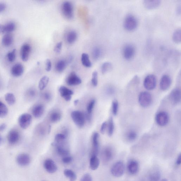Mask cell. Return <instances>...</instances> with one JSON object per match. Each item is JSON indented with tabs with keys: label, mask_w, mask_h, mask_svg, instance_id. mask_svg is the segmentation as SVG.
<instances>
[{
	"label": "cell",
	"mask_w": 181,
	"mask_h": 181,
	"mask_svg": "<svg viewBox=\"0 0 181 181\" xmlns=\"http://www.w3.org/2000/svg\"><path fill=\"white\" fill-rule=\"evenodd\" d=\"M114 130V125L113 119L110 117L108 124V134L111 137L113 134Z\"/></svg>",
	"instance_id": "8d00e7d4"
},
{
	"label": "cell",
	"mask_w": 181,
	"mask_h": 181,
	"mask_svg": "<svg viewBox=\"0 0 181 181\" xmlns=\"http://www.w3.org/2000/svg\"><path fill=\"white\" fill-rule=\"evenodd\" d=\"M66 138H67V136L66 134L63 133L57 134L55 137V143H58L63 142Z\"/></svg>",
	"instance_id": "60d3db41"
},
{
	"label": "cell",
	"mask_w": 181,
	"mask_h": 181,
	"mask_svg": "<svg viewBox=\"0 0 181 181\" xmlns=\"http://www.w3.org/2000/svg\"><path fill=\"white\" fill-rule=\"evenodd\" d=\"M161 181H168V180L166 179H163L161 180Z\"/></svg>",
	"instance_id": "be15d7a7"
},
{
	"label": "cell",
	"mask_w": 181,
	"mask_h": 181,
	"mask_svg": "<svg viewBox=\"0 0 181 181\" xmlns=\"http://www.w3.org/2000/svg\"><path fill=\"white\" fill-rule=\"evenodd\" d=\"M16 50L14 49L12 51L8 52L7 54V59L10 62H12L15 61V58H16Z\"/></svg>",
	"instance_id": "ab89813d"
},
{
	"label": "cell",
	"mask_w": 181,
	"mask_h": 181,
	"mask_svg": "<svg viewBox=\"0 0 181 181\" xmlns=\"http://www.w3.org/2000/svg\"><path fill=\"white\" fill-rule=\"evenodd\" d=\"M107 126V122L105 121V122L102 123V125H101L100 129V131L101 134H104L105 133Z\"/></svg>",
	"instance_id": "816d5d0a"
},
{
	"label": "cell",
	"mask_w": 181,
	"mask_h": 181,
	"mask_svg": "<svg viewBox=\"0 0 181 181\" xmlns=\"http://www.w3.org/2000/svg\"><path fill=\"white\" fill-rule=\"evenodd\" d=\"M172 39L174 43H180L181 41V30L180 28L176 29L172 35Z\"/></svg>",
	"instance_id": "f546056e"
},
{
	"label": "cell",
	"mask_w": 181,
	"mask_h": 181,
	"mask_svg": "<svg viewBox=\"0 0 181 181\" xmlns=\"http://www.w3.org/2000/svg\"><path fill=\"white\" fill-rule=\"evenodd\" d=\"M81 61L83 65L85 67L90 68L92 66V64L90 60L89 55L86 53H83L81 55Z\"/></svg>",
	"instance_id": "484cf974"
},
{
	"label": "cell",
	"mask_w": 181,
	"mask_h": 181,
	"mask_svg": "<svg viewBox=\"0 0 181 181\" xmlns=\"http://www.w3.org/2000/svg\"><path fill=\"white\" fill-rule=\"evenodd\" d=\"M138 26V21L136 17L132 14H129L125 17L123 26L125 29L129 31L135 30Z\"/></svg>",
	"instance_id": "6da1fadb"
},
{
	"label": "cell",
	"mask_w": 181,
	"mask_h": 181,
	"mask_svg": "<svg viewBox=\"0 0 181 181\" xmlns=\"http://www.w3.org/2000/svg\"><path fill=\"white\" fill-rule=\"evenodd\" d=\"M63 43L62 41L59 42L57 43L54 48V51L56 53H59L62 49Z\"/></svg>",
	"instance_id": "bcb514c9"
},
{
	"label": "cell",
	"mask_w": 181,
	"mask_h": 181,
	"mask_svg": "<svg viewBox=\"0 0 181 181\" xmlns=\"http://www.w3.org/2000/svg\"><path fill=\"white\" fill-rule=\"evenodd\" d=\"M100 161L97 156L92 155L90 160V166L92 170H96L100 165Z\"/></svg>",
	"instance_id": "cb8c5ba5"
},
{
	"label": "cell",
	"mask_w": 181,
	"mask_h": 181,
	"mask_svg": "<svg viewBox=\"0 0 181 181\" xmlns=\"http://www.w3.org/2000/svg\"><path fill=\"white\" fill-rule=\"evenodd\" d=\"M24 67L21 64L18 63L13 66L11 70V74L16 77L20 76L24 72Z\"/></svg>",
	"instance_id": "ac0fdd59"
},
{
	"label": "cell",
	"mask_w": 181,
	"mask_h": 181,
	"mask_svg": "<svg viewBox=\"0 0 181 181\" xmlns=\"http://www.w3.org/2000/svg\"><path fill=\"white\" fill-rule=\"evenodd\" d=\"M31 51V47L29 44L25 43L22 46L21 50V56L22 60L27 61L29 58Z\"/></svg>",
	"instance_id": "8fae6325"
},
{
	"label": "cell",
	"mask_w": 181,
	"mask_h": 181,
	"mask_svg": "<svg viewBox=\"0 0 181 181\" xmlns=\"http://www.w3.org/2000/svg\"><path fill=\"white\" fill-rule=\"evenodd\" d=\"M77 38V34L75 31H71L68 33L67 36V42L71 44L76 41Z\"/></svg>",
	"instance_id": "f1b7e54d"
},
{
	"label": "cell",
	"mask_w": 181,
	"mask_h": 181,
	"mask_svg": "<svg viewBox=\"0 0 181 181\" xmlns=\"http://www.w3.org/2000/svg\"><path fill=\"white\" fill-rule=\"evenodd\" d=\"M181 92L178 88L174 89L169 94V99L171 103L174 105L178 104L180 102Z\"/></svg>",
	"instance_id": "30bf717a"
},
{
	"label": "cell",
	"mask_w": 181,
	"mask_h": 181,
	"mask_svg": "<svg viewBox=\"0 0 181 181\" xmlns=\"http://www.w3.org/2000/svg\"><path fill=\"white\" fill-rule=\"evenodd\" d=\"M161 178V174L158 171H154L149 176L150 181H159Z\"/></svg>",
	"instance_id": "f35d334b"
},
{
	"label": "cell",
	"mask_w": 181,
	"mask_h": 181,
	"mask_svg": "<svg viewBox=\"0 0 181 181\" xmlns=\"http://www.w3.org/2000/svg\"><path fill=\"white\" fill-rule=\"evenodd\" d=\"M61 11L64 17L69 20L74 17V7L73 4L69 1L64 2L61 5Z\"/></svg>",
	"instance_id": "3957f363"
},
{
	"label": "cell",
	"mask_w": 181,
	"mask_h": 181,
	"mask_svg": "<svg viewBox=\"0 0 181 181\" xmlns=\"http://www.w3.org/2000/svg\"><path fill=\"white\" fill-rule=\"evenodd\" d=\"M32 119V116L29 114L26 113L21 114L18 119L20 126L22 129H27L31 123Z\"/></svg>",
	"instance_id": "52a82bcc"
},
{
	"label": "cell",
	"mask_w": 181,
	"mask_h": 181,
	"mask_svg": "<svg viewBox=\"0 0 181 181\" xmlns=\"http://www.w3.org/2000/svg\"><path fill=\"white\" fill-rule=\"evenodd\" d=\"M4 25L5 33L7 34H10V32H13L16 28L15 24L12 22H9Z\"/></svg>",
	"instance_id": "e575fe53"
},
{
	"label": "cell",
	"mask_w": 181,
	"mask_h": 181,
	"mask_svg": "<svg viewBox=\"0 0 181 181\" xmlns=\"http://www.w3.org/2000/svg\"><path fill=\"white\" fill-rule=\"evenodd\" d=\"M51 130V127L50 126H49V129H48V133H50Z\"/></svg>",
	"instance_id": "6125c7cd"
},
{
	"label": "cell",
	"mask_w": 181,
	"mask_h": 181,
	"mask_svg": "<svg viewBox=\"0 0 181 181\" xmlns=\"http://www.w3.org/2000/svg\"><path fill=\"white\" fill-rule=\"evenodd\" d=\"M20 134L16 130H12L9 132L8 135V140L10 144H14L18 142L20 140Z\"/></svg>",
	"instance_id": "5bb4252c"
},
{
	"label": "cell",
	"mask_w": 181,
	"mask_h": 181,
	"mask_svg": "<svg viewBox=\"0 0 181 181\" xmlns=\"http://www.w3.org/2000/svg\"><path fill=\"white\" fill-rule=\"evenodd\" d=\"M2 141H3V138H2V136L0 135V145L2 144Z\"/></svg>",
	"instance_id": "94428289"
},
{
	"label": "cell",
	"mask_w": 181,
	"mask_h": 181,
	"mask_svg": "<svg viewBox=\"0 0 181 181\" xmlns=\"http://www.w3.org/2000/svg\"><path fill=\"white\" fill-rule=\"evenodd\" d=\"M8 113V108L5 104L0 101V118H5Z\"/></svg>",
	"instance_id": "d6a6232c"
},
{
	"label": "cell",
	"mask_w": 181,
	"mask_h": 181,
	"mask_svg": "<svg viewBox=\"0 0 181 181\" xmlns=\"http://www.w3.org/2000/svg\"><path fill=\"white\" fill-rule=\"evenodd\" d=\"M73 158L72 157L70 156H67L63 157L62 158V162L66 164H68L71 162L72 161Z\"/></svg>",
	"instance_id": "f907efd6"
},
{
	"label": "cell",
	"mask_w": 181,
	"mask_h": 181,
	"mask_svg": "<svg viewBox=\"0 0 181 181\" xmlns=\"http://www.w3.org/2000/svg\"><path fill=\"white\" fill-rule=\"evenodd\" d=\"M44 110V106L39 104L35 105L33 108L32 114L35 118H39L43 115Z\"/></svg>",
	"instance_id": "44dd1931"
},
{
	"label": "cell",
	"mask_w": 181,
	"mask_h": 181,
	"mask_svg": "<svg viewBox=\"0 0 181 181\" xmlns=\"http://www.w3.org/2000/svg\"><path fill=\"white\" fill-rule=\"evenodd\" d=\"M5 33L4 25L0 24V34H3Z\"/></svg>",
	"instance_id": "6f0895ef"
},
{
	"label": "cell",
	"mask_w": 181,
	"mask_h": 181,
	"mask_svg": "<svg viewBox=\"0 0 181 181\" xmlns=\"http://www.w3.org/2000/svg\"><path fill=\"white\" fill-rule=\"evenodd\" d=\"M112 68V65L111 63L109 62H106L104 63L101 67V71L103 74L111 70Z\"/></svg>",
	"instance_id": "836d02e7"
},
{
	"label": "cell",
	"mask_w": 181,
	"mask_h": 181,
	"mask_svg": "<svg viewBox=\"0 0 181 181\" xmlns=\"http://www.w3.org/2000/svg\"><path fill=\"white\" fill-rule=\"evenodd\" d=\"M13 37L10 34H7L4 35L2 37V44L5 47H8L12 44L13 42Z\"/></svg>",
	"instance_id": "603a6c76"
},
{
	"label": "cell",
	"mask_w": 181,
	"mask_h": 181,
	"mask_svg": "<svg viewBox=\"0 0 181 181\" xmlns=\"http://www.w3.org/2000/svg\"><path fill=\"white\" fill-rule=\"evenodd\" d=\"M161 1L160 0H145L143 2V5L147 9H155L160 5Z\"/></svg>",
	"instance_id": "d6986e66"
},
{
	"label": "cell",
	"mask_w": 181,
	"mask_h": 181,
	"mask_svg": "<svg viewBox=\"0 0 181 181\" xmlns=\"http://www.w3.org/2000/svg\"><path fill=\"white\" fill-rule=\"evenodd\" d=\"M157 83L156 77L153 74H149L145 77L143 85L145 89L152 90L155 88Z\"/></svg>",
	"instance_id": "ba28073f"
},
{
	"label": "cell",
	"mask_w": 181,
	"mask_h": 181,
	"mask_svg": "<svg viewBox=\"0 0 181 181\" xmlns=\"http://www.w3.org/2000/svg\"><path fill=\"white\" fill-rule=\"evenodd\" d=\"M169 116L167 112H161L158 113L156 117V120L157 124L160 126H165L169 121Z\"/></svg>",
	"instance_id": "9c48e42d"
},
{
	"label": "cell",
	"mask_w": 181,
	"mask_h": 181,
	"mask_svg": "<svg viewBox=\"0 0 181 181\" xmlns=\"http://www.w3.org/2000/svg\"><path fill=\"white\" fill-rule=\"evenodd\" d=\"M17 161L20 165L25 166L29 164L30 162V158L27 154H21L17 156Z\"/></svg>",
	"instance_id": "ffe728a7"
},
{
	"label": "cell",
	"mask_w": 181,
	"mask_h": 181,
	"mask_svg": "<svg viewBox=\"0 0 181 181\" xmlns=\"http://www.w3.org/2000/svg\"><path fill=\"white\" fill-rule=\"evenodd\" d=\"M59 90L61 96L66 101H69L71 100L72 96L73 94L72 90L64 86H61Z\"/></svg>",
	"instance_id": "e0dca14e"
},
{
	"label": "cell",
	"mask_w": 181,
	"mask_h": 181,
	"mask_svg": "<svg viewBox=\"0 0 181 181\" xmlns=\"http://www.w3.org/2000/svg\"><path fill=\"white\" fill-rule=\"evenodd\" d=\"M176 13L178 15H180L181 13V5L179 4L178 5V7L176 8Z\"/></svg>",
	"instance_id": "680465c9"
},
{
	"label": "cell",
	"mask_w": 181,
	"mask_h": 181,
	"mask_svg": "<svg viewBox=\"0 0 181 181\" xmlns=\"http://www.w3.org/2000/svg\"><path fill=\"white\" fill-rule=\"evenodd\" d=\"M71 116L75 124L79 128L83 127L85 124V116L83 112L75 110L72 112Z\"/></svg>",
	"instance_id": "7a4b0ae2"
},
{
	"label": "cell",
	"mask_w": 181,
	"mask_h": 181,
	"mask_svg": "<svg viewBox=\"0 0 181 181\" xmlns=\"http://www.w3.org/2000/svg\"><path fill=\"white\" fill-rule=\"evenodd\" d=\"M99 134L97 132H95L92 136V144L93 146L92 155L97 156L99 150Z\"/></svg>",
	"instance_id": "7402d4cb"
},
{
	"label": "cell",
	"mask_w": 181,
	"mask_h": 181,
	"mask_svg": "<svg viewBox=\"0 0 181 181\" xmlns=\"http://www.w3.org/2000/svg\"><path fill=\"white\" fill-rule=\"evenodd\" d=\"M140 168V165L137 161L132 160L128 163L127 169L128 172L131 175H135L138 173Z\"/></svg>",
	"instance_id": "2e32d148"
},
{
	"label": "cell",
	"mask_w": 181,
	"mask_h": 181,
	"mask_svg": "<svg viewBox=\"0 0 181 181\" xmlns=\"http://www.w3.org/2000/svg\"><path fill=\"white\" fill-rule=\"evenodd\" d=\"M79 101V100H75L74 101V104L75 105H76L77 104H78V103Z\"/></svg>",
	"instance_id": "91938a15"
},
{
	"label": "cell",
	"mask_w": 181,
	"mask_h": 181,
	"mask_svg": "<svg viewBox=\"0 0 181 181\" xmlns=\"http://www.w3.org/2000/svg\"><path fill=\"white\" fill-rule=\"evenodd\" d=\"M4 98L9 105H12L16 102V98L14 94L12 93H7L4 96Z\"/></svg>",
	"instance_id": "83f0119b"
},
{
	"label": "cell",
	"mask_w": 181,
	"mask_h": 181,
	"mask_svg": "<svg viewBox=\"0 0 181 181\" xmlns=\"http://www.w3.org/2000/svg\"><path fill=\"white\" fill-rule=\"evenodd\" d=\"M137 137V134L135 131H132L128 133L127 135L128 140L131 142L135 140Z\"/></svg>",
	"instance_id": "f6af8a7d"
},
{
	"label": "cell",
	"mask_w": 181,
	"mask_h": 181,
	"mask_svg": "<svg viewBox=\"0 0 181 181\" xmlns=\"http://www.w3.org/2000/svg\"><path fill=\"white\" fill-rule=\"evenodd\" d=\"M96 101L94 100H92L90 101L89 104H88L87 108V113L88 114L91 115L93 109L95 104Z\"/></svg>",
	"instance_id": "7bdbcfd3"
},
{
	"label": "cell",
	"mask_w": 181,
	"mask_h": 181,
	"mask_svg": "<svg viewBox=\"0 0 181 181\" xmlns=\"http://www.w3.org/2000/svg\"><path fill=\"white\" fill-rule=\"evenodd\" d=\"M64 174L66 177L69 179L70 181H75L76 179L77 176L76 174L71 170L65 169L64 172Z\"/></svg>",
	"instance_id": "4dcf8cb0"
},
{
	"label": "cell",
	"mask_w": 181,
	"mask_h": 181,
	"mask_svg": "<svg viewBox=\"0 0 181 181\" xmlns=\"http://www.w3.org/2000/svg\"><path fill=\"white\" fill-rule=\"evenodd\" d=\"M6 125L5 123H2L0 125V132H3L6 129Z\"/></svg>",
	"instance_id": "9f6ffc18"
},
{
	"label": "cell",
	"mask_w": 181,
	"mask_h": 181,
	"mask_svg": "<svg viewBox=\"0 0 181 181\" xmlns=\"http://www.w3.org/2000/svg\"><path fill=\"white\" fill-rule=\"evenodd\" d=\"M36 90L33 89H29L27 92V95L30 98H33L36 96Z\"/></svg>",
	"instance_id": "c3c4849f"
},
{
	"label": "cell",
	"mask_w": 181,
	"mask_h": 181,
	"mask_svg": "<svg viewBox=\"0 0 181 181\" xmlns=\"http://www.w3.org/2000/svg\"><path fill=\"white\" fill-rule=\"evenodd\" d=\"M45 70L46 71L50 72L51 70L52 63L51 61L49 59H47L45 61Z\"/></svg>",
	"instance_id": "7dc6e473"
},
{
	"label": "cell",
	"mask_w": 181,
	"mask_h": 181,
	"mask_svg": "<svg viewBox=\"0 0 181 181\" xmlns=\"http://www.w3.org/2000/svg\"><path fill=\"white\" fill-rule=\"evenodd\" d=\"M138 101L140 105L143 107H149L152 102L151 94L147 91L141 92L138 97Z\"/></svg>",
	"instance_id": "5b68a950"
},
{
	"label": "cell",
	"mask_w": 181,
	"mask_h": 181,
	"mask_svg": "<svg viewBox=\"0 0 181 181\" xmlns=\"http://www.w3.org/2000/svg\"><path fill=\"white\" fill-rule=\"evenodd\" d=\"M135 48L132 44H127L123 48V58L126 60H129L133 58L135 54Z\"/></svg>",
	"instance_id": "8992f818"
},
{
	"label": "cell",
	"mask_w": 181,
	"mask_h": 181,
	"mask_svg": "<svg viewBox=\"0 0 181 181\" xmlns=\"http://www.w3.org/2000/svg\"><path fill=\"white\" fill-rule=\"evenodd\" d=\"M44 98L46 101H49L51 98V95L48 92H45L44 94Z\"/></svg>",
	"instance_id": "f5cc1de1"
},
{
	"label": "cell",
	"mask_w": 181,
	"mask_h": 181,
	"mask_svg": "<svg viewBox=\"0 0 181 181\" xmlns=\"http://www.w3.org/2000/svg\"></svg>",
	"instance_id": "e7e4bbea"
},
{
	"label": "cell",
	"mask_w": 181,
	"mask_h": 181,
	"mask_svg": "<svg viewBox=\"0 0 181 181\" xmlns=\"http://www.w3.org/2000/svg\"><path fill=\"white\" fill-rule=\"evenodd\" d=\"M61 114L57 112H52L50 116V120L53 123L58 122L61 120Z\"/></svg>",
	"instance_id": "d590c367"
},
{
	"label": "cell",
	"mask_w": 181,
	"mask_h": 181,
	"mask_svg": "<svg viewBox=\"0 0 181 181\" xmlns=\"http://www.w3.org/2000/svg\"><path fill=\"white\" fill-rule=\"evenodd\" d=\"M6 6V4L5 3L0 2V14L5 10Z\"/></svg>",
	"instance_id": "db71d44e"
},
{
	"label": "cell",
	"mask_w": 181,
	"mask_h": 181,
	"mask_svg": "<svg viewBox=\"0 0 181 181\" xmlns=\"http://www.w3.org/2000/svg\"><path fill=\"white\" fill-rule=\"evenodd\" d=\"M68 63L67 61L61 60L57 62L56 66L57 71L59 73L63 72L65 70Z\"/></svg>",
	"instance_id": "4316f807"
},
{
	"label": "cell",
	"mask_w": 181,
	"mask_h": 181,
	"mask_svg": "<svg viewBox=\"0 0 181 181\" xmlns=\"http://www.w3.org/2000/svg\"><path fill=\"white\" fill-rule=\"evenodd\" d=\"M92 179L91 176L89 174H86L81 178V181H92Z\"/></svg>",
	"instance_id": "681fc988"
},
{
	"label": "cell",
	"mask_w": 181,
	"mask_h": 181,
	"mask_svg": "<svg viewBox=\"0 0 181 181\" xmlns=\"http://www.w3.org/2000/svg\"><path fill=\"white\" fill-rule=\"evenodd\" d=\"M81 79L74 72L70 73L67 79V83L70 86L79 85L81 83Z\"/></svg>",
	"instance_id": "7c38bea8"
},
{
	"label": "cell",
	"mask_w": 181,
	"mask_h": 181,
	"mask_svg": "<svg viewBox=\"0 0 181 181\" xmlns=\"http://www.w3.org/2000/svg\"><path fill=\"white\" fill-rule=\"evenodd\" d=\"M103 154L104 158L107 161H111L113 158V151L112 148L109 147H106L104 150Z\"/></svg>",
	"instance_id": "d4e9b609"
},
{
	"label": "cell",
	"mask_w": 181,
	"mask_h": 181,
	"mask_svg": "<svg viewBox=\"0 0 181 181\" xmlns=\"http://www.w3.org/2000/svg\"><path fill=\"white\" fill-rule=\"evenodd\" d=\"M91 82L93 85L94 87H96L98 84V73L94 71L92 73Z\"/></svg>",
	"instance_id": "ee69618b"
},
{
	"label": "cell",
	"mask_w": 181,
	"mask_h": 181,
	"mask_svg": "<svg viewBox=\"0 0 181 181\" xmlns=\"http://www.w3.org/2000/svg\"><path fill=\"white\" fill-rule=\"evenodd\" d=\"M44 167L46 171L50 173H53L57 170V167L53 161L50 159H46L44 162Z\"/></svg>",
	"instance_id": "9a60e30c"
},
{
	"label": "cell",
	"mask_w": 181,
	"mask_h": 181,
	"mask_svg": "<svg viewBox=\"0 0 181 181\" xmlns=\"http://www.w3.org/2000/svg\"><path fill=\"white\" fill-rule=\"evenodd\" d=\"M101 51L100 48L98 47L95 48L93 50L92 55L93 57L95 60H98L100 59L101 56Z\"/></svg>",
	"instance_id": "74e56055"
},
{
	"label": "cell",
	"mask_w": 181,
	"mask_h": 181,
	"mask_svg": "<svg viewBox=\"0 0 181 181\" xmlns=\"http://www.w3.org/2000/svg\"><path fill=\"white\" fill-rule=\"evenodd\" d=\"M49 78L47 76H44L42 77L39 83L38 87L41 90H43L46 87L49 82Z\"/></svg>",
	"instance_id": "1f68e13d"
},
{
	"label": "cell",
	"mask_w": 181,
	"mask_h": 181,
	"mask_svg": "<svg viewBox=\"0 0 181 181\" xmlns=\"http://www.w3.org/2000/svg\"><path fill=\"white\" fill-rule=\"evenodd\" d=\"M176 164L178 165H180L181 163V154H180L178 157L176 161Z\"/></svg>",
	"instance_id": "11a10c76"
},
{
	"label": "cell",
	"mask_w": 181,
	"mask_h": 181,
	"mask_svg": "<svg viewBox=\"0 0 181 181\" xmlns=\"http://www.w3.org/2000/svg\"><path fill=\"white\" fill-rule=\"evenodd\" d=\"M125 171V165L122 161H119L112 165L111 172L112 176L116 177H120L124 174Z\"/></svg>",
	"instance_id": "277c9868"
},
{
	"label": "cell",
	"mask_w": 181,
	"mask_h": 181,
	"mask_svg": "<svg viewBox=\"0 0 181 181\" xmlns=\"http://www.w3.org/2000/svg\"><path fill=\"white\" fill-rule=\"evenodd\" d=\"M171 83L172 80L170 77L167 75H163L160 81V89L163 91L168 90L170 87Z\"/></svg>",
	"instance_id": "4fadbf2b"
},
{
	"label": "cell",
	"mask_w": 181,
	"mask_h": 181,
	"mask_svg": "<svg viewBox=\"0 0 181 181\" xmlns=\"http://www.w3.org/2000/svg\"><path fill=\"white\" fill-rule=\"evenodd\" d=\"M119 109V103L118 101L115 100L112 101V110L114 115H116L118 114Z\"/></svg>",
	"instance_id": "b9f144b4"
}]
</instances>
